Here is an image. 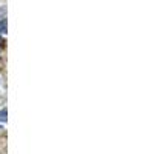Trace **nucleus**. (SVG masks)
<instances>
[{
	"instance_id": "obj_1",
	"label": "nucleus",
	"mask_w": 154,
	"mask_h": 154,
	"mask_svg": "<svg viewBox=\"0 0 154 154\" xmlns=\"http://www.w3.org/2000/svg\"><path fill=\"white\" fill-rule=\"evenodd\" d=\"M6 32V20L2 19L0 20V34H5Z\"/></svg>"
},
{
	"instance_id": "obj_2",
	"label": "nucleus",
	"mask_w": 154,
	"mask_h": 154,
	"mask_svg": "<svg viewBox=\"0 0 154 154\" xmlns=\"http://www.w3.org/2000/svg\"><path fill=\"white\" fill-rule=\"evenodd\" d=\"M6 116H8L6 109L2 108V109H0V122H6Z\"/></svg>"
},
{
	"instance_id": "obj_3",
	"label": "nucleus",
	"mask_w": 154,
	"mask_h": 154,
	"mask_svg": "<svg viewBox=\"0 0 154 154\" xmlns=\"http://www.w3.org/2000/svg\"><path fill=\"white\" fill-rule=\"evenodd\" d=\"M0 130H2V126H0Z\"/></svg>"
}]
</instances>
